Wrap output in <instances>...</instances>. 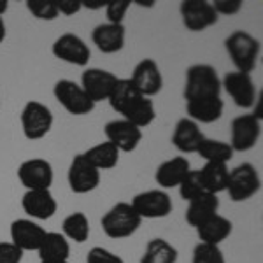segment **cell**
<instances>
[{
	"label": "cell",
	"instance_id": "obj_1",
	"mask_svg": "<svg viewBox=\"0 0 263 263\" xmlns=\"http://www.w3.org/2000/svg\"><path fill=\"white\" fill-rule=\"evenodd\" d=\"M221 79L218 70L207 63H195L186 70L184 100L203 102L221 99Z\"/></svg>",
	"mask_w": 263,
	"mask_h": 263
},
{
	"label": "cell",
	"instance_id": "obj_2",
	"mask_svg": "<svg viewBox=\"0 0 263 263\" xmlns=\"http://www.w3.org/2000/svg\"><path fill=\"white\" fill-rule=\"evenodd\" d=\"M224 48L230 54L233 65L237 67V72L251 74L260 57V41L244 30H235L224 39Z\"/></svg>",
	"mask_w": 263,
	"mask_h": 263
},
{
	"label": "cell",
	"instance_id": "obj_3",
	"mask_svg": "<svg viewBox=\"0 0 263 263\" xmlns=\"http://www.w3.org/2000/svg\"><path fill=\"white\" fill-rule=\"evenodd\" d=\"M142 218L134 211L128 202H118L100 219L105 235L111 239H126L139 230Z\"/></svg>",
	"mask_w": 263,
	"mask_h": 263
},
{
	"label": "cell",
	"instance_id": "obj_4",
	"mask_svg": "<svg viewBox=\"0 0 263 263\" xmlns=\"http://www.w3.org/2000/svg\"><path fill=\"white\" fill-rule=\"evenodd\" d=\"M261 179L258 176L256 168L251 163H240L228 172L227 192L230 195L232 202H246L253 198L260 192Z\"/></svg>",
	"mask_w": 263,
	"mask_h": 263
},
{
	"label": "cell",
	"instance_id": "obj_5",
	"mask_svg": "<svg viewBox=\"0 0 263 263\" xmlns=\"http://www.w3.org/2000/svg\"><path fill=\"white\" fill-rule=\"evenodd\" d=\"M53 126V112L46 104L30 100L21 111V128L28 141H39L49 134Z\"/></svg>",
	"mask_w": 263,
	"mask_h": 263
},
{
	"label": "cell",
	"instance_id": "obj_6",
	"mask_svg": "<svg viewBox=\"0 0 263 263\" xmlns=\"http://www.w3.org/2000/svg\"><path fill=\"white\" fill-rule=\"evenodd\" d=\"M53 93H54V99L63 105V109L69 114H74V116H84V114H90L95 109V104L84 93L81 84L70 81V79H60V81H57L53 88Z\"/></svg>",
	"mask_w": 263,
	"mask_h": 263
},
{
	"label": "cell",
	"instance_id": "obj_7",
	"mask_svg": "<svg viewBox=\"0 0 263 263\" xmlns=\"http://www.w3.org/2000/svg\"><path fill=\"white\" fill-rule=\"evenodd\" d=\"M130 205L142 219L167 218L174 209L172 198L163 190H147V192L137 193Z\"/></svg>",
	"mask_w": 263,
	"mask_h": 263
},
{
	"label": "cell",
	"instance_id": "obj_8",
	"mask_svg": "<svg viewBox=\"0 0 263 263\" xmlns=\"http://www.w3.org/2000/svg\"><path fill=\"white\" fill-rule=\"evenodd\" d=\"M179 11L182 16V25L190 32H203L205 28L218 23L219 18L213 4L205 0H184L181 2Z\"/></svg>",
	"mask_w": 263,
	"mask_h": 263
},
{
	"label": "cell",
	"instance_id": "obj_9",
	"mask_svg": "<svg viewBox=\"0 0 263 263\" xmlns=\"http://www.w3.org/2000/svg\"><path fill=\"white\" fill-rule=\"evenodd\" d=\"M261 137V120L253 114H240L232 121L230 146L233 151H249L258 144Z\"/></svg>",
	"mask_w": 263,
	"mask_h": 263
},
{
	"label": "cell",
	"instance_id": "obj_10",
	"mask_svg": "<svg viewBox=\"0 0 263 263\" xmlns=\"http://www.w3.org/2000/svg\"><path fill=\"white\" fill-rule=\"evenodd\" d=\"M221 88L230 95L233 104L237 107L249 109L256 102V86H254L251 74H242V72H227L221 79Z\"/></svg>",
	"mask_w": 263,
	"mask_h": 263
},
{
	"label": "cell",
	"instance_id": "obj_11",
	"mask_svg": "<svg viewBox=\"0 0 263 263\" xmlns=\"http://www.w3.org/2000/svg\"><path fill=\"white\" fill-rule=\"evenodd\" d=\"M67 179H69V186L72 192L78 195H84L99 188L100 171H97L81 153V155H76L72 158Z\"/></svg>",
	"mask_w": 263,
	"mask_h": 263
},
{
	"label": "cell",
	"instance_id": "obj_12",
	"mask_svg": "<svg viewBox=\"0 0 263 263\" xmlns=\"http://www.w3.org/2000/svg\"><path fill=\"white\" fill-rule=\"evenodd\" d=\"M53 54L62 62L70 65L86 67L91 58V51L88 44L76 33H63L53 42Z\"/></svg>",
	"mask_w": 263,
	"mask_h": 263
},
{
	"label": "cell",
	"instance_id": "obj_13",
	"mask_svg": "<svg viewBox=\"0 0 263 263\" xmlns=\"http://www.w3.org/2000/svg\"><path fill=\"white\" fill-rule=\"evenodd\" d=\"M132 84L139 90V93L147 99L158 95L162 91L163 86V78L160 67L153 58H144L135 65L134 72H132V78H128Z\"/></svg>",
	"mask_w": 263,
	"mask_h": 263
},
{
	"label": "cell",
	"instance_id": "obj_14",
	"mask_svg": "<svg viewBox=\"0 0 263 263\" xmlns=\"http://www.w3.org/2000/svg\"><path fill=\"white\" fill-rule=\"evenodd\" d=\"M53 177V167L42 158L25 160L18 168V179L27 190H49Z\"/></svg>",
	"mask_w": 263,
	"mask_h": 263
},
{
	"label": "cell",
	"instance_id": "obj_15",
	"mask_svg": "<svg viewBox=\"0 0 263 263\" xmlns=\"http://www.w3.org/2000/svg\"><path fill=\"white\" fill-rule=\"evenodd\" d=\"M116 76L104 69H86L81 76V88L93 104L102 100H109L111 93L118 83Z\"/></svg>",
	"mask_w": 263,
	"mask_h": 263
},
{
	"label": "cell",
	"instance_id": "obj_16",
	"mask_svg": "<svg viewBox=\"0 0 263 263\" xmlns=\"http://www.w3.org/2000/svg\"><path fill=\"white\" fill-rule=\"evenodd\" d=\"M104 132L107 141L114 144L120 149V153H132L134 149H137V146L142 141V130L132 125L130 121L123 120V118L109 121Z\"/></svg>",
	"mask_w": 263,
	"mask_h": 263
},
{
	"label": "cell",
	"instance_id": "obj_17",
	"mask_svg": "<svg viewBox=\"0 0 263 263\" xmlns=\"http://www.w3.org/2000/svg\"><path fill=\"white\" fill-rule=\"evenodd\" d=\"M46 230L32 219H16L11 223V242L21 251H37Z\"/></svg>",
	"mask_w": 263,
	"mask_h": 263
},
{
	"label": "cell",
	"instance_id": "obj_18",
	"mask_svg": "<svg viewBox=\"0 0 263 263\" xmlns=\"http://www.w3.org/2000/svg\"><path fill=\"white\" fill-rule=\"evenodd\" d=\"M21 207L33 219H49L57 213L58 203L49 190H27L21 198Z\"/></svg>",
	"mask_w": 263,
	"mask_h": 263
},
{
	"label": "cell",
	"instance_id": "obj_19",
	"mask_svg": "<svg viewBox=\"0 0 263 263\" xmlns=\"http://www.w3.org/2000/svg\"><path fill=\"white\" fill-rule=\"evenodd\" d=\"M125 37L126 28L125 25H112V23H102L97 25L91 32L93 44L99 48V51L105 54L118 53L125 48Z\"/></svg>",
	"mask_w": 263,
	"mask_h": 263
},
{
	"label": "cell",
	"instance_id": "obj_20",
	"mask_svg": "<svg viewBox=\"0 0 263 263\" xmlns=\"http://www.w3.org/2000/svg\"><path fill=\"white\" fill-rule=\"evenodd\" d=\"M203 139H205V135L200 130L198 123H195L193 120L181 118L176 123V128H174L172 134V144L181 153H197Z\"/></svg>",
	"mask_w": 263,
	"mask_h": 263
},
{
	"label": "cell",
	"instance_id": "obj_21",
	"mask_svg": "<svg viewBox=\"0 0 263 263\" xmlns=\"http://www.w3.org/2000/svg\"><path fill=\"white\" fill-rule=\"evenodd\" d=\"M190 171H192V168H190L188 158H184V156H174V158L158 165L155 179L165 190L179 188V184L182 182V179L188 176Z\"/></svg>",
	"mask_w": 263,
	"mask_h": 263
},
{
	"label": "cell",
	"instance_id": "obj_22",
	"mask_svg": "<svg viewBox=\"0 0 263 263\" xmlns=\"http://www.w3.org/2000/svg\"><path fill=\"white\" fill-rule=\"evenodd\" d=\"M219 209V198L218 195L213 193H203L200 197H197L195 200L188 202V209H186V223L190 227H200L202 223H205L209 218L218 214Z\"/></svg>",
	"mask_w": 263,
	"mask_h": 263
},
{
	"label": "cell",
	"instance_id": "obj_23",
	"mask_svg": "<svg viewBox=\"0 0 263 263\" xmlns=\"http://www.w3.org/2000/svg\"><path fill=\"white\" fill-rule=\"evenodd\" d=\"M37 253H39L41 261H69L70 244L62 233L46 232Z\"/></svg>",
	"mask_w": 263,
	"mask_h": 263
},
{
	"label": "cell",
	"instance_id": "obj_24",
	"mask_svg": "<svg viewBox=\"0 0 263 263\" xmlns=\"http://www.w3.org/2000/svg\"><path fill=\"white\" fill-rule=\"evenodd\" d=\"M123 120L130 121L132 125H135L137 128H146L149 126L156 118V109L155 104H153L151 99L147 97H137L134 102H130L128 105L125 107V111L121 112Z\"/></svg>",
	"mask_w": 263,
	"mask_h": 263
},
{
	"label": "cell",
	"instance_id": "obj_25",
	"mask_svg": "<svg viewBox=\"0 0 263 263\" xmlns=\"http://www.w3.org/2000/svg\"><path fill=\"white\" fill-rule=\"evenodd\" d=\"M198 239L203 244L211 246H219L223 240H227L232 233V221L223 216L216 214L213 218H209L205 223H202L200 227H197Z\"/></svg>",
	"mask_w": 263,
	"mask_h": 263
},
{
	"label": "cell",
	"instance_id": "obj_26",
	"mask_svg": "<svg viewBox=\"0 0 263 263\" xmlns=\"http://www.w3.org/2000/svg\"><path fill=\"white\" fill-rule=\"evenodd\" d=\"M228 172L230 171H228L227 163L205 162V165L198 171L203 192L213 193V195L224 192V190H227V184H228Z\"/></svg>",
	"mask_w": 263,
	"mask_h": 263
},
{
	"label": "cell",
	"instance_id": "obj_27",
	"mask_svg": "<svg viewBox=\"0 0 263 263\" xmlns=\"http://www.w3.org/2000/svg\"><path fill=\"white\" fill-rule=\"evenodd\" d=\"M84 158L90 162L97 171H109L114 168L120 162V149L109 141L91 146L90 149L83 153Z\"/></svg>",
	"mask_w": 263,
	"mask_h": 263
},
{
	"label": "cell",
	"instance_id": "obj_28",
	"mask_svg": "<svg viewBox=\"0 0 263 263\" xmlns=\"http://www.w3.org/2000/svg\"><path fill=\"white\" fill-rule=\"evenodd\" d=\"M224 104L221 99L203 100V102H186V112L188 118L195 123H214L221 118Z\"/></svg>",
	"mask_w": 263,
	"mask_h": 263
},
{
	"label": "cell",
	"instance_id": "obj_29",
	"mask_svg": "<svg viewBox=\"0 0 263 263\" xmlns=\"http://www.w3.org/2000/svg\"><path fill=\"white\" fill-rule=\"evenodd\" d=\"M177 249L165 239H151L144 249L141 263H176Z\"/></svg>",
	"mask_w": 263,
	"mask_h": 263
},
{
	"label": "cell",
	"instance_id": "obj_30",
	"mask_svg": "<svg viewBox=\"0 0 263 263\" xmlns=\"http://www.w3.org/2000/svg\"><path fill=\"white\" fill-rule=\"evenodd\" d=\"M63 233L62 235L69 240H74L78 244H83L90 237V221L84 213H72L63 219L62 223Z\"/></svg>",
	"mask_w": 263,
	"mask_h": 263
},
{
	"label": "cell",
	"instance_id": "obj_31",
	"mask_svg": "<svg viewBox=\"0 0 263 263\" xmlns=\"http://www.w3.org/2000/svg\"><path fill=\"white\" fill-rule=\"evenodd\" d=\"M197 155H200L205 162L213 163H228L233 156V149L228 142L216 141V139H203L198 146Z\"/></svg>",
	"mask_w": 263,
	"mask_h": 263
},
{
	"label": "cell",
	"instance_id": "obj_32",
	"mask_svg": "<svg viewBox=\"0 0 263 263\" xmlns=\"http://www.w3.org/2000/svg\"><path fill=\"white\" fill-rule=\"evenodd\" d=\"M137 97H141V93L132 84L130 79H118L116 86H114L111 97H109V104L118 114H121L126 105L134 102Z\"/></svg>",
	"mask_w": 263,
	"mask_h": 263
},
{
	"label": "cell",
	"instance_id": "obj_33",
	"mask_svg": "<svg viewBox=\"0 0 263 263\" xmlns=\"http://www.w3.org/2000/svg\"><path fill=\"white\" fill-rule=\"evenodd\" d=\"M192 263H227L219 246L198 242L193 249Z\"/></svg>",
	"mask_w": 263,
	"mask_h": 263
},
{
	"label": "cell",
	"instance_id": "obj_34",
	"mask_svg": "<svg viewBox=\"0 0 263 263\" xmlns=\"http://www.w3.org/2000/svg\"><path fill=\"white\" fill-rule=\"evenodd\" d=\"M203 186L200 181V176H198V171H190L188 176L182 179V182L179 184V195L182 200L192 202L197 197L203 195Z\"/></svg>",
	"mask_w": 263,
	"mask_h": 263
},
{
	"label": "cell",
	"instance_id": "obj_35",
	"mask_svg": "<svg viewBox=\"0 0 263 263\" xmlns=\"http://www.w3.org/2000/svg\"><path fill=\"white\" fill-rule=\"evenodd\" d=\"M27 9L32 12L33 18L42 21H53L60 16L54 0H28Z\"/></svg>",
	"mask_w": 263,
	"mask_h": 263
},
{
	"label": "cell",
	"instance_id": "obj_36",
	"mask_svg": "<svg viewBox=\"0 0 263 263\" xmlns=\"http://www.w3.org/2000/svg\"><path fill=\"white\" fill-rule=\"evenodd\" d=\"M130 0H114L107 2L105 6V16H107V23L112 25H123V20L126 16V11L130 9Z\"/></svg>",
	"mask_w": 263,
	"mask_h": 263
},
{
	"label": "cell",
	"instance_id": "obj_37",
	"mask_svg": "<svg viewBox=\"0 0 263 263\" xmlns=\"http://www.w3.org/2000/svg\"><path fill=\"white\" fill-rule=\"evenodd\" d=\"M86 263H125V261H123L121 256L114 254L112 251H109V249L97 246V248L90 249V253H88V256H86Z\"/></svg>",
	"mask_w": 263,
	"mask_h": 263
},
{
	"label": "cell",
	"instance_id": "obj_38",
	"mask_svg": "<svg viewBox=\"0 0 263 263\" xmlns=\"http://www.w3.org/2000/svg\"><path fill=\"white\" fill-rule=\"evenodd\" d=\"M23 251L12 242H0V263H21Z\"/></svg>",
	"mask_w": 263,
	"mask_h": 263
},
{
	"label": "cell",
	"instance_id": "obj_39",
	"mask_svg": "<svg viewBox=\"0 0 263 263\" xmlns=\"http://www.w3.org/2000/svg\"><path fill=\"white\" fill-rule=\"evenodd\" d=\"M213 7L218 16H233L242 9V0H216L213 2Z\"/></svg>",
	"mask_w": 263,
	"mask_h": 263
},
{
	"label": "cell",
	"instance_id": "obj_40",
	"mask_svg": "<svg viewBox=\"0 0 263 263\" xmlns=\"http://www.w3.org/2000/svg\"><path fill=\"white\" fill-rule=\"evenodd\" d=\"M57 9L58 14L74 16L83 9V2L81 0H60V2H57Z\"/></svg>",
	"mask_w": 263,
	"mask_h": 263
},
{
	"label": "cell",
	"instance_id": "obj_41",
	"mask_svg": "<svg viewBox=\"0 0 263 263\" xmlns=\"http://www.w3.org/2000/svg\"><path fill=\"white\" fill-rule=\"evenodd\" d=\"M7 9H9V2H6V0H0V18L6 14Z\"/></svg>",
	"mask_w": 263,
	"mask_h": 263
},
{
	"label": "cell",
	"instance_id": "obj_42",
	"mask_svg": "<svg viewBox=\"0 0 263 263\" xmlns=\"http://www.w3.org/2000/svg\"><path fill=\"white\" fill-rule=\"evenodd\" d=\"M6 39V23H4V18H0V42Z\"/></svg>",
	"mask_w": 263,
	"mask_h": 263
},
{
	"label": "cell",
	"instance_id": "obj_43",
	"mask_svg": "<svg viewBox=\"0 0 263 263\" xmlns=\"http://www.w3.org/2000/svg\"><path fill=\"white\" fill-rule=\"evenodd\" d=\"M41 263H70V261H41Z\"/></svg>",
	"mask_w": 263,
	"mask_h": 263
}]
</instances>
